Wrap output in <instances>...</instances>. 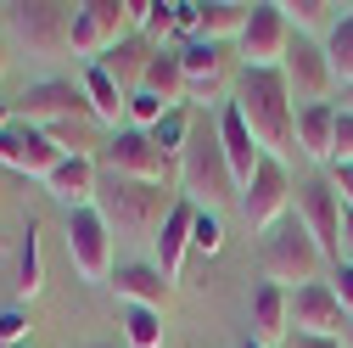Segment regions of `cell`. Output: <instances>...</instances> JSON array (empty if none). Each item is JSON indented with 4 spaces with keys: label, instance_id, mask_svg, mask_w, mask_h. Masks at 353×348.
I'll return each mask as SVG.
<instances>
[{
    "label": "cell",
    "instance_id": "6da1fadb",
    "mask_svg": "<svg viewBox=\"0 0 353 348\" xmlns=\"http://www.w3.org/2000/svg\"><path fill=\"white\" fill-rule=\"evenodd\" d=\"M230 102H236L241 124L252 129V141H258L263 157H281V163H286V157L297 152V107H292V90H286L281 68H270V73L241 68Z\"/></svg>",
    "mask_w": 353,
    "mask_h": 348
},
{
    "label": "cell",
    "instance_id": "7a4b0ae2",
    "mask_svg": "<svg viewBox=\"0 0 353 348\" xmlns=\"http://www.w3.org/2000/svg\"><path fill=\"white\" fill-rule=\"evenodd\" d=\"M180 202V191L174 186H146V180H112V174H101L96 186V213L107 220L112 236H157L168 208Z\"/></svg>",
    "mask_w": 353,
    "mask_h": 348
},
{
    "label": "cell",
    "instance_id": "3957f363",
    "mask_svg": "<svg viewBox=\"0 0 353 348\" xmlns=\"http://www.w3.org/2000/svg\"><path fill=\"white\" fill-rule=\"evenodd\" d=\"M180 197L185 202H196V208H213L219 213V202H225L230 191H241L236 186V174H230V157H225V141H219V118H196L191 124V146H185V157H180Z\"/></svg>",
    "mask_w": 353,
    "mask_h": 348
},
{
    "label": "cell",
    "instance_id": "277c9868",
    "mask_svg": "<svg viewBox=\"0 0 353 348\" xmlns=\"http://www.w3.org/2000/svg\"><path fill=\"white\" fill-rule=\"evenodd\" d=\"M325 264H331V258L320 253L314 236L303 231L297 213H292V220H281L275 231H263V242H258V270H263V281H275V287H286V292L320 281Z\"/></svg>",
    "mask_w": 353,
    "mask_h": 348
},
{
    "label": "cell",
    "instance_id": "5b68a950",
    "mask_svg": "<svg viewBox=\"0 0 353 348\" xmlns=\"http://www.w3.org/2000/svg\"><path fill=\"white\" fill-rule=\"evenodd\" d=\"M0 12H6V28L34 62H57L73 51V6H62V0H17V6H0Z\"/></svg>",
    "mask_w": 353,
    "mask_h": 348
},
{
    "label": "cell",
    "instance_id": "8992f818",
    "mask_svg": "<svg viewBox=\"0 0 353 348\" xmlns=\"http://www.w3.org/2000/svg\"><path fill=\"white\" fill-rule=\"evenodd\" d=\"M96 168H101V174H112V180H146V186H174V180H180V168H174V163L152 146L146 129H129V124L107 135V146H101Z\"/></svg>",
    "mask_w": 353,
    "mask_h": 348
},
{
    "label": "cell",
    "instance_id": "52a82bcc",
    "mask_svg": "<svg viewBox=\"0 0 353 348\" xmlns=\"http://www.w3.org/2000/svg\"><path fill=\"white\" fill-rule=\"evenodd\" d=\"M12 118L34 124V129H57V124H96L90 102H84V90H79L73 79H39V84H28V90L17 96V107H12Z\"/></svg>",
    "mask_w": 353,
    "mask_h": 348
},
{
    "label": "cell",
    "instance_id": "ba28073f",
    "mask_svg": "<svg viewBox=\"0 0 353 348\" xmlns=\"http://www.w3.org/2000/svg\"><path fill=\"white\" fill-rule=\"evenodd\" d=\"M292 213L303 220V231L320 242V253L342 264V197L331 186V174H308V180L292 191Z\"/></svg>",
    "mask_w": 353,
    "mask_h": 348
},
{
    "label": "cell",
    "instance_id": "9c48e42d",
    "mask_svg": "<svg viewBox=\"0 0 353 348\" xmlns=\"http://www.w3.org/2000/svg\"><path fill=\"white\" fill-rule=\"evenodd\" d=\"M281 79H286L297 113H303V107H325V102L336 96V73H331L325 46H320V39H303V34L292 39V51H286V62H281Z\"/></svg>",
    "mask_w": 353,
    "mask_h": 348
},
{
    "label": "cell",
    "instance_id": "30bf717a",
    "mask_svg": "<svg viewBox=\"0 0 353 348\" xmlns=\"http://www.w3.org/2000/svg\"><path fill=\"white\" fill-rule=\"evenodd\" d=\"M292 23H286V12L275 6V0H263V6H252V17H247V28H241V39H236V51H241V68H252V73H270V68H281L286 62V51H292Z\"/></svg>",
    "mask_w": 353,
    "mask_h": 348
},
{
    "label": "cell",
    "instance_id": "8fae6325",
    "mask_svg": "<svg viewBox=\"0 0 353 348\" xmlns=\"http://www.w3.org/2000/svg\"><path fill=\"white\" fill-rule=\"evenodd\" d=\"M292 168L281 157H263L258 174H252V186L241 191V213H247V225L263 236V231H275L281 220H292Z\"/></svg>",
    "mask_w": 353,
    "mask_h": 348
},
{
    "label": "cell",
    "instance_id": "7c38bea8",
    "mask_svg": "<svg viewBox=\"0 0 353 348\" xmlns=\"http://www.w3.org/2000/svg\"><path fill=\"white\" fill-rule=\"evenodd\" d=\"M129 34H135V28H129L123 0H79V6H73V51L84 62L107 57L118 39H129Z\"/></svg>",
    "mask_w": 353,
    "mask_h": 348
},
{
    "label": "cell",
    "instance_id": "4fadbf2b",
    "mask_svg": "<svg viewBox=\"0 0 353 348\" xmlns=\"http://www.w3.org/2000/svg\"><path fill=\"white\" fill-rule=\"evenodd\" d=\"M68 258H73V270L79 281H112V231L96 208H79L68 213Z\"/></svg>",
    "mask_w": 353,
    "mask_h": 348
},
{
    "label": "cell",
    "instance_id": "5bb4252c",
    "mask_svg": "<svg viewBox=\"0 0 353 348\" xmlns=\"http://www.w3.org/2000/svg\"><path fill=\"white\" fill-rule=\"evenodd\" d=\"M62 157H68V152L46 135V129H34V124H23V118H12L6 135H0V163H6L12 174H28V180H51Z\"/></svg>",
    "mask_w": 353,
    "mask_h": 348
},
{
    "label": "cell",
    "instance_id": "9a60e30c",
    "mask_svg": "<svg viewBox=\"0 0 353 348\" xmlns=\"http://www.w3.org/2000/svg\"><path fill=\"white\" fill-rule=\"evenodd\" d=\"M180 62H185V102L213 107L219 96L230 90V51H225V46L185 39V46H180Z\"/></svg>",
    "mask_w": 353,
    "mask_h": 348
},
{
    "label": "cell",
    "instance_id": "2e32d148",
    "mask_svg": "<svg viewBox=\"0 0 353 348\" xmlns=\"http://www.w3.org/2000/svg\"><path fill=\"white\" fill-rule=\"evenodd\" d=\"M292 331H308V337H342L347 331V309L331 281H308L292 292Z\"/></svg>",
    "mask_w": 353,
    "mask_h": 348
},
{
    "label": "cell",
    "instance_id": "e0dca14e",
    "mask_svg": "<svg viewBox=\"0 0 353 348\" xmlns=\"http://www.w3.org/2000/svg\"><path fill=\"white\" fill-rule=\"evenodd\" d=\"M107 287L118 292L123 309H157V315H163L168 303H174V281H168L157 264H118Z\"/></svg>",
    "mask_w": 353,
    "mask_h": 348
},
{
    "label": "cell",
    "instance_id": "ac0fdd59",
    "mask_svg": "<svg viewBox=\"0 0 353 348\" xmlns=\"http://www.w3.org/2000/svg\"><path fill=\"white\" fill-rule=\"evenodd\" d=\"M247 315H252V342L258 348H286V337H292V292L286 287L258 281Z\"/></svg>",
    "mask_w": 353,
    "mask_h": 348
},
{
    "label": "cell",
    "instance_id": "d6986e66",
    "mask_svg": "<svg viewBox=\"0 0 353 348\" xmlns=\"http://www.w3.org/2000/svg\"><path fill=\"white\" fill-rule=\"evenodd\" d=\"M191 225H196V202H174L168 208V220H163V231L152 236V253H157V270L168 276V281H180V270H185V253H191Z\"/></svg>",
    "mask_w": 353,
    "mask_h": 348
},
{
    "label": "cell",
    "instance_id": "ffe728a7",
    "mask_svg": "<svg viewBox=\"0 0 353 348\" xmlns=\"http://www.w3.org/2000/svg\"><path fill=\"white\" fill-rule=\"evenodd\" d=\"M219 141H225V157H230V174H236V186L247 191L252 186V174H258V163H263V152H258V141H252V129L241 124V113H236V102H219Z\"/></svg>",
    "mask_w": 353,
    "mask_h": 348
},
{
    "label": "cell",
    "instance_id": "44dd1931",
    "mask_svg": "<svg viewBox=\"0 0 353 348\" xmlns=\"http://www.w3.org/2000/svg\"><path fill=\"white\" fill-rule=\"evenodd\" d=\"M96 186H101V168H96V157H62L57 163V174L46 180V191L68 208V213H79V208H96Z\"/></svg>",
    "mask_w": 353,
    "mask_h": 348
},
{
    "label": "cell",
    "instance_id": "7402d4cb",
    "mask_svg": "<svg viewBox=\"0 0 353 348\" xmlns=\"http://www.w3.org/2000/svg\"><path fill=\"white\" fill-rule=\"evenodd\" d=\"M152 51L157 46H146V39L141 34H129V39H118V46L107 51V57H96V68L118 84V90L123 96H135L141 90V84H146V68H152Z\"/></svg>",
    "mask_w": 353,
    "mask_h": 348
},
{
    "label": "cell",
    "instance_id": "603a6c76",
    "mask_svg": "<svg viewBox=\"0 0 353 348\" xmlns=\"http://www.w3.org/2000/svg\"><path fill=\"white\" fill-rule=\"evenodd\" d=\"M79 90H84V102H90V113H96V124H112V129H123L129 124V96L118 90V84L96 68V62H84V79H79Z\"/></svg>",
    "mask_w": 353,
    "mask_h": 348
},
{
    "label": "cell",
    "instance_id": "cb8c5ba5",
    "mask_svg": "<svg viewBox=\"0 0 353 348\" xmlns=\"http://www.w3.org/2000/svg\"><path fill=\"white\" fill-rule=\"evenodd\" d=\"M331 146H336V102L303 107L297 113V152L314 157V163H331Z\"/></svg>",
    "mask_w": 353,
    "mask_h": 348
},
{
    "label": "cell",
    "instance_id": "d4e9b609",
    "mask_svg": "<svg viewBox=\"0 0 353 348\" xmlns=\"http://www.w3.org/2000/svg\"><path fill=\"white\" fill-rule=\"evenodd\" d=\"M141 90H152V96L168 102V107H185V62H180L174 46L152 51V68H146V84H141Z\"/></svg>",
    "mask_w": 353,
    "mask_h": 348
},
{
    "label": "cell",
    "instance_id": "484cf974",
    "mask_svg": "<svg viewBox=\"0 0 353 348\" xmlns=\"http://www.w3.org/2000/svg\"><path fill=\"white\" fill-rule=\"evenodd\" d=\"M252 6H241V0H213V6H202V28L196 39H208V46H230V39H241Z\"/></svg>",
    "mask_w": 353,
    "mask_h": 348
},
{
    "label": "cell",
    "instance_id": "4316f807",
    "mask_svg": "<svg viewBox=\"0 0 353 348\" xmlns=\"http://www.w3.org/2000/svg\"><path fill=\"white\" fill-rule=\"evenodd\" d=\"M281 12H286V23L297 34H320V46H325V34L336 28V12L342 6H336V0H286Z\"/></svg>",
    "mask_w": 353,
    "mask_h": 348
},
{
    "label": "cell",
    "instance_id": "83f0119b",
    "mask_svg": "<svg viewBox=\"0 0 353 348\" xmlns=\"http://www.w3.org/2000/svg\"><path fill=\"white\" fill-rule=\"evenodd\" d=\"M39 287H46V264H39V225L28 220L23 225V247H17V298H39Z\"/></svg>",
    "mask_w": 353,
    "mask_h": 348
},
{
    "label": "cell",
    "instance_id": "f1b7e54d",
    "mask_svg": "<svg viewBox=\"0 0 353 348\" xmlns=\"http://www.w3.org/2000/svg\"><path fill=\"white\" fill-rule=\"evenodd\" d=\"M191 124H196V118H185V107H174L157 129H146V135H152V146H157L174 168H180V157H185V146H191Z\"/></svg>",
    "mask_w": 353,
    "mask_h": 348
},
{
    "label": "cell",
    "instance_id": "f546056e",
    "mask_svg": "<svg viewBox=\"0 0 353 348\" xmlns=\"http://www.w3.org/2000/svg\"><path fill=\"white\" fill-rule=\"evenodd\" d=\"M325 57H331L336 84H353V12H342V17H336V28L325 34Z\"/></svg>",
    "mask_w": 353,
    "mask_h": 348
},
{
    "label": "cell",
    "instance_id": "4dcf8cb0",
    "mask_svg": "<svg viewBox=\"0 0 353 348\" xmlns=\"http://www.w3.org/2000/svg\"><path fill=\"white\" fill-rule=\"evenodd\" d=\"M123 348H163V315L157 309H123Z\"/></svg>",
    "mask_w": 353,
    "mask_h": 348
},
{
    "label": "cell",
    "instance_id": "1f68e13d",
    "mask_svg": "<svg viewBox=\"0 0 353 348\" xmlns=\"http://www.w3.org/2000/svg\"><path fill=\"white\" fill-rule=\"evenodd\" d=\"M191 253H225V220L213 208H196V225H191Z\"/></svg>",
    "mask_w": 353,
    "mask_h": 348
},
{
    "label": "cell",
    "instance_id": "d6a6232c",
    "mask_svg": "<svg viewBox=\"0 0 353 348\" xmlns=\"http://www.w3.org/2000/svg\"><path fill=\"white\" fill-rule=\"evenodd\" d=\"M168 113H174V107H168V102H157L152 90H135V96H129V129H157Z\"/></svg>",
    "mask_w": 353,
    "mask_h": 348
},
{
    "label": "cell",
    "instance_id": "836d02e7",
    "mask_svg": "<svg viewBox=\"0 0 353 348\" xmlns=\"http://www.w3.org/2000/svg\"><path fill=\"white\" fill-rule=\"evenodd\" d=\"M174 34H180V28H174V6H163V0H152V12H146V23H141V39L163 51V46H168Z\"/></svg>",
    "mask_w": 353,
    "mask_h": 348
},
{
    "label": "cell",
    "instance_id": "e575fe53",
    "mask_svg": "<svg viewBox=\"0 0 353 348\" xmlns=\"http://www.w3.org/2000/svg\"><path fill=\"white\" fill-rule=\"evenodd\" d=\"M23 337H28V315H23V309H6V315H0V342H6V348H23Z\"/></svg>",
    "mask_w": 353,
    "mask_h": 348
},
{
    "label": "cell",
    "instance_id": "d590c367",
    "mask_svg": "<svg viewBox=\"0 0 353 348\" xmlns=\"http://www.w3.org/2000/svg\"><path fill=\"white\" fill-rule=\"evenodd\" d=\"M331 163H353V113H336V146Z\"/></svg>",
    "mask_w": 353,
    "mask_h": 348
},
{
    "label": "cell",
    "instance_id": "8d00e7d4",
    "mask_svg": "<svg viewBox=\"0 0 353 348\" xmlns=\"http://www.w3.org/2000/svg\"><path fill=\"white\" fill-rule=\"evenodd\" d=\"M331 186H336L342 208H353V163H331Z\"/></svg>",
    "mask_w": 353,
    "mask_h": 348
},
{
    "label": "cell",
    "instance_id": "74e56055",
    "mask_svg": "<svg viewBox=\"0 0 353 348\" xmlns=\"http://www.w3.org/2000/svg\"><path fill=\"white\" fill-rule=\"evenodd\" d=\"M331 287H336V298H342V309H347V320H353V264H336Z\"/></svg>",
    "mask_w": 353,
    "mask_h": 348
},
{
    "label": "cell",
    "instance_id": "f35d334b",
    "mask_svg": "<svg viewBox=\"0 0 353 348\" xmlns=\"http://www.w3.org/2000/svg\"><path fill=\"white\" fill-rule=\"evenodd\" d=\"M286 348H342V337H308V331H292Z\"/></svg>",
    "mask_w": 353,
    "mask_h": 348
},
{
    "label": "cell",
    "instance_id": "ab89813d",
    "mask_svg": "<svg viewBox=\"0 0 353 348\" xmlns=\"http://www.w3.org/2000/svg\"><path fill=\"white\" fill-rule=\"evenodd\" d=\"M342 253H353V208H342Z\"/></svg>",
    "mask_w": 353,
    "mask_h": 348
},
{
    "label": "cell",
    "instance_id": "60d3db41",
    "mask_svg": "<svg viewBox=\"0 0 353 348\" xmlns=\"http://www.w3.org/2000/svg\"><path fill=\"white\" fill-rule=\"evenodd\" d=\"M336 96H342V102H336V113H353V84H336Z\"/></svg>",
    "mask_w": 353,
    "mask_h": 348
},
{
    "label": "cell",
    "instance_id": "b9f144b4",
    "mask_svg": "<svg viewBox=\"0 0 353 348\" xmlns=\"http://www.w3.org/2000/svg\"><path fill=\"white\" fill-rule=\"evenodd\" d=\"M6 68H12V51H6V28H0V79H6Z\"/></svg>",
    "mask_w": 353,
    "mask_h": 348
},
{
    "label": "cell",
    "instance_id": "7bdbcfd3",
    "mask_svg": "<svg viewBox=\"0 0 353 348\" xmlns=\"http://www.w3.org/2000/svg\"><path fill=\"white\" fill-rule=\"evenodd\" d=\"M6 124H12V107H6V102H0V135H6Z\"/></svg>",
    "mask_w": 353,
    "mask_h": 348
},
{
    "label": "cell",
    "instance_id": "ee69618b",
    "mask_svg": "<svg viewBox=\"0 0 353 348\" xmlns=\"http://www.w3.org/2000/svg\"><path fill=\"white\" fill-rule=\"evenodd\" d=\"M342 348H353V320H347V331H342Z\"/></svg>",
    "mask_w": 353,
    "mask_h": 348
},
{
    "label": "cell",
    "instance_id": "f6af8a7d",
    "mask_svg": "<svg viewBox=\"0 0 353 348\" xmlns=\"http://www.w3.org/2000/svg\"><path fill=\"white\" fill-rule=\"evenodd\" d=\"M90 348H118V342H90Z\"/></svg>",
    "mask_w": 353,
    "mask_h": 348
},
{
    "label": "cell",
    "instance_id": "bcb514c9",
    "mask_svg": "<svg viewBox=\"0 0 353 348\" xmlns=\"http://www.w3.org/2000/svg\"><path fill=\"white\" fill-rule=\"evenodd\" d=\"M241 348H258V342H252V337H247V342H241Z\"/></svg>",
    "mask_w": 353,
    "mask_h": 348
},
{
    "label": "cell",
    "instance_id": "7dc6e473",
    "mask_svg": "<svg viewBox=\"0 0 353 348\" xmlns=\"http://www.w3.org/2000/svg\"><path fill=\"white\" fill-rule=\"evenodd\" d=\"M0 348H6V342H0Z\"/></svg>",
    "mask_w": 353,
    "mask_h": 348
},
{
    "label": "cell",
    "instance_id": "c3c4849f",
    "mask_svg": "<svg viewBox=\"0 0 353 348\" xmlns=\"http://www.w3.org/2000/svg\"><path fill=\"white\" fill-rule=\"evenodd\" d=\"M23 348H28V342H23Z\"/></svg>",
    "mask_w": 353,
    "mask_h": 348
}]
</instances>
